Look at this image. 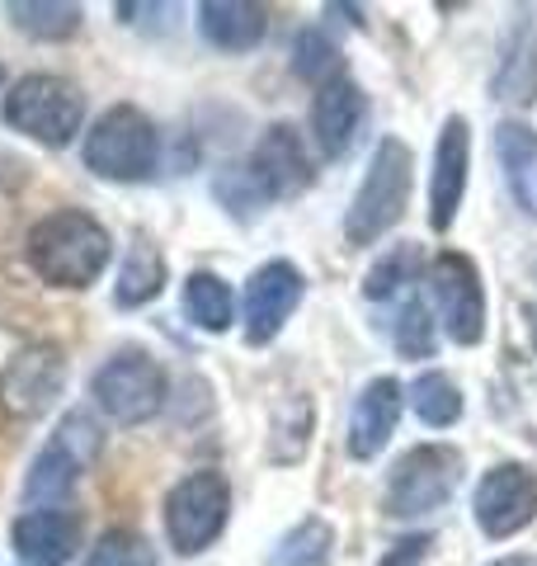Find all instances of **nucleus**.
<instances>
[{
  "instance_id": "nucleus-1",
  "label": "nucleus",
  "mask_w": 537,
  "mask_h": 566,
  "mask_svg": "<svg viewBox=\"0 0 537 566\" xmlns=\"http://www.w3.org/2000/svg\"><path fill=\"white\" fill-rule=\"evenodd\" d=\"M307 185H312V156L302 147L297 128L293 123H274V128H264L255 151L241 166H227L212 180V193H218V203L231 218H260L268 203L293 199Z\"/></svg>"
},
{
  "instance_id": "nucleus-2",
  "label": "nucleus",
  "mask_w": 537,
  "mask_h": 566,
  "mask_svg": "<svg viewBox=\"0 0 537 566\" xmlns=\"http://www.w3.org/2000/svg\"><path fill=\"white\" fill-rule=\"evenodd\" d=\"M24 255L43 283L76 293V289H90V283L109 270L114 237L104 232V222L90 218V212L57 208V212H48V218L33 222Z\"/></svg>"
},
{
  "instance_id": "nucleus-3",
  "label": "nucleus",
  "mask_w": 537,
  "mask_h": 566,
  "mask_svg": "<svg viewBox=\"0 0 537 566\" xmlns=\"http://www.w3.org/2000/svg\"><path fill=\"white\" fill-rule=\"evenodd\" d=\"M81 161L109 185H141L160 166V133L137 104H109L85 133Z\"/></svg>"
},
{
  "instance_id": "nucleus-4",
  "label": "nucleus",
  "mask_w": 537,
  "mask_h": 566,
  "mask_svg": "<svg viewBox=\"0 0 537 566\" xmlns=\"http://www.w3.org/2000/svg\"><path fill=\"white\" fill-rule=\"evenodd\" d=\"M410 147L401 137H382L372 161L358 180L349 212H345V241L349 245H378L391 227L406 218V203H410Z\"/></svg>"
},
{
  "instance_id": "nucleus-5",
  "label": "nucleus",
  "mask_w": 537,
  "mask_h": 566,
  "mask_svg": "<svg viewBox=\"0 0 537 566\" xmlns=\"http://www.w3.org/2000/svg\"><path fill=\"white\" fill-rule=\"evenodd\" d=\"M6 123L20 137L39 142V147H71L85 128V95L76 81L52 76V71H29L10 85L6 95Z\"/></svg>"
},
{
  "instance_id": "nucleus-6",
  "label": "nucleus",
  "mask_w": 537,
  "mask_h": 566,
  "mask_svg": "<svg viewBox=\"0 0 537 566\" xmlns=\"http://www.w3.org/2000/svg\"><path fill=\"white\" fill-rule=\"evenodd\" d=\"M90 397H95V406L114 424H147L160 416V406H166L170 378L156 354H147L141 345H128V349H114L109 359L95 368Z\"/></svg>"
},
{
  "instance_id": "nucleus-7",
  "label": "nucleus",
  "mask_w": 537,
  "mask_h": 566,
  "mask_svg": "<svg viewBox=\"0 0 537 566\" xmlns=\"http://www.w3.org/2000/svg\"><path fill=\"white\" fill-rule=\"evenodd\" d=\"M104 449V434H99V420L90 411H66L57 420V430L43 444V453L33 458V468L24 476V505L29 510H43V505H62L76 482L90 472V463L99 458Z\"/></svg>"
},
{
  "instance_id": "nucleus-8",
  "label": "nucleus",
  "mask_w": 537,
  "mask_h": 566,
  "mask_svg": "<svg viewBox=\"0 0 537 566\" xmlns=\"http://www.w3.org/2000/svg\"><path fill=\"white\" fill-rule=\"evenodd\" d=\"M160 520H166V538H170V547L179 557L208 553V547L222 538L227 520H231V482L218 468L185 472L166 491Z\"/></svg>"
},
{
  "instance_id": "nucleus-9",
  "label": "nucleus",
  "mask_w": 537,
  "mask_h": 566,
  "mask_svg": "<svg viewBox=\"0 0 537 566\" xmlns=\"http://www.w3.org/2000/svg\"><path fill=\"white\" fill-rule=\"evenodd\" d=\"M462 486V453L453 444H415L387 472L382 510L391 520H424L443 510Z\"/></svg>"
},
{
  "instance_id": "nucleus-10",
  "label": "nucleus",
  "mask_w": 537,
  "mask_h": 566,
  "mask_svg": "<svg viewBox=\"0 0 537 566\" xmlns=\"http://www.w3.org/2000/svg\"><path fill=\"white\" fill-rule=\"evenodd\" d=\"M429 303H434L443 335L462 349L486 340V289H481V270L462 251H443L429 264Z\"/></svg>"
},
{
  "instance_id": "nucleus-11",
  "label": "nucleus",
  "mask_w": 537,
  "mask_h": 566,
  "mask_svg": "<svg viewBox=\"0 0 537 566\" xmlns=\"http://www.w3.org/2000/svg\"><path fill=\"white\" fill-rule=\"evenodd\" d=\"M476 528L495 543H505L537 520V472L524 463H495L481 472L476 495H472Z\"/></svg>"
},
{
  "instance_id": "nucleus-12",
  "label": "nucleus",
  "mask_w": 537,
  "mask_h": 566,
  "mask_svg": "<svg viewBox=\"0 0 537 566\" xmlns=\"http://www.w3.org/2000/svg\"><path fill=\"white\" fill-rule=\"evenodd\" d=\"M66 387V354L48 340H33L10 354V364L0 368V406L20 420H33L52 411V401Z\"/></svg>"
},
{
  "instance_id": "nucleus-13",
  "label": "nucleus",
  "mask_w": 537,
  "mask_h": 566,
  "mask_svg": "<svg viewBox=\"0 0 537 566\" xmlns=\"http://www.w3.org/2000/svg\"><path fill=\"white\" fill-rule=\"evenodd\" d=\"M307 279L293 260H268L255 274L245 279V297H241V326L250 345H268L278 340V331L293 322V312L302 307Z\"/></svg>"
},
{
  "instance_id": "nucleus-14",
  "label": "nucleus",
  "mask_w": 537,
  "mask_h": 566,
  "mask_svg": "<svg viewBox=\"0 0 537 566\" xmlns=\"http://www.w3.org/2000/svg\"><path fill=\"white\" fill-rule=\"evenodd\" d=\"M467 170H472V128L462 114H453L439 128L434 170H429V227L434 232H448L457 222L462 193H467Z\"/></svg>"
},
{
  "instance_id": "nucleus-15",
  "label": "nucleus",
  "mask_w": 537,
  "mask_h": 566,
  "mask_svg": "<svg viewBox=\"0 0 537 566\" xmlns=\"http://www.w3.org/2000/svg\"><path fill=\"white\" fill-rule=\"evenodd\" d=\"M364 123H368V95L358 91V81L335 76L316 91V99H312V142L320 147V156H330V161L349 156L358 133H364Z\"/></svg>"
},
{
  "instance_id": "nucleus-16",
  "label": "nucleus",
  "mask_w": 537,
  "mask_h": 566,
  "mask_svg": "<svg viewBox=\"0 0 537 566\" xmlns=\"http://www.w3.org/2000/svg\"><path fill=\"white\" fill-rule=\"evenodd\" d=\"M401 411H406V387L397 378H372L364 392L354 397V411H349V458L358 463H372L397 434L401 424Z\"/></svg>"
},
{
  "instance_id": "nucleus-17",
  "label": "nucleus",
  "mask_w": 537,
  "mask_h": 566,
  "mask_svg": "<svg viewBox=\"0 0 537 566\" xmlns=\"http://www.w3.org/2000/svg\"><path fill=\"white\" fill-rule=\"evenodd\" d=\"M10 543L29 566H66L81 547V520L62 505L24 510V515L10 524Z\"/></svg>"
},
{
  "instance_id": "nucleus-18",
  "label": "nucleus",
  "mask_w": 537,
  "mask_h": 566,
  "mask_svg": "<svg viewBox=\"0 0 537 566\" xmlns=\"http://www.w3.org/2000/svg\"><path fill=\"white\" fill-rule=\"evenodd\" d=\"M495 161H499V175H505L518 212L537 222V128L505 118L495 128Z\"/></svg>"
},
{
  "instance_id": "nucleus-19",
  "label": "nucleus",
  "mask_w": 537,
  "mask_h": 566,
  "mask_svg": "<svg viewBox=\"0 0 537 566\" xmlns=\"http://www.w3.org/2000/svg\"><path fill=\"white\" fill-rule=\"evenodd\" d=\"M199 33L218 52H250L264 43L268 10L255 0H203L199 6Z\"/></svg>"
},
{
  "instance_id": "nucleus-20",
  "label": "nucleus",
  "mask_w": 537,
  "mask_h": 566,
  "mask_svg": "<svg viewBox=\"0 0 537 566\" xmlns=\"http://www.w3.org/2000/svg\"><path fill=\"white\" fill-rule=\"evenodd\" d=\"M495 99H509V104H533L537 99V14L533 10H524L509 24V39H505V48H499Z\"/></svg>"
},
{
  "instance_id": "nucleus-21",
  "label": "nucleus",
  "mask_w": 537,
  "mask_h": 566,
  "mask_svg": "<svg viewBox=\"0 0 537 566\" xmlns=\"http://www.w3.org/2000/svg\"><path fill=\"white\" fill-rule=\"evenodd\" d=\"M160 289H166V255H160L147 237H137V241L128 245V260H123V270H118L114 303H118L123 312L147 307L151 297H160Z\"/></svg>"
},
{
  "instance_id": "nucleus-22",
  "label": "nucleus",
  "mask_w": 537,
  "mask_h": 566,
  "mask_svg": "<svg viewBox=\"0 0 537 566\" xmlns=\"http://www.w3.org/2000/svg\"><path fill=\"white\" fill-rule=\"evenodd\" d=\"M185 316L208 335L231 331V322H236V293H231V283L212 270H193L185 279Z\"/></svg>"
},
{
  "instance_id": "nucleus-23",
  "label": "nucleus",
  "mask_w": 537,
  "mask_h": 566,
  "mask_svg": "<svg viewBox=\"0 0 537 566\" xmlns=\"http://www.w3.org/2000/svg\"><path fill=\"white\" fill-rule=\"evenodd\" d=\"M10 24L29 33V39L39 43H66L71 33H81V6H71V0H14L6 6Z\"/></svg>"
},
{
  "instance_id": "nucleus-24",
  "label": "nucleus",
  "mask_w": 537,
  "mask_h": 566,
  "mask_svg": "<svg viewBox=\"0 0 537 566\" xmlns=\"http://www.w3.org/2000/svg\"><path fill=\"white\" fill-rule=\"evenodd\" d=\"M330 553H335V528L320 515H307L274 543V553L264 557V566H326Z\"/></svg>"
},
{
  "instance_id": "nucleus-25",
  "label": "nucleus",
  "mask_w": 537,
  "mask_h": 566,
  "mask_svg": "<svg viewBox=\"0 0 537 566\" xmlns=\"http://www.w3.org/2000/svg\"><path fill=\"white\" fill-rule=\"evenodd\" d=\"M406 406L415 411L429 430H448V424H457L462 420V392H457V382L448 378V374H420L415 382L406 387Z\"/></svg>"
},
{
  "instance_id": "nucleus-26",
  "label": "nucleus",
  "mask_w": 537,
  "mask_h": 566,
  "mask_svg": "<svg viewBox=\"0 0 537 566\" xmlns=\"http://www.w3.org/2000/svg\"><path fill=\"white\" fill-rule=\"evenodd\" d=\"M415 274H420V251H415V241L391 245V251L368 270L364 297H368V303H387V297H397L406 283H415Z\"/></svg>"
},
{
  "instance_id": "nucleus-27",
  "label": "nucleus",
  "mask_w": 537,
  "mask_h": 566,
  "mask_svg": "<svg viewBox=\"0 0 537 566\" xmlns=\"http://www.w3.org/2000/svg\"><path fill=\"white\" fill-rule=\"evenodd\" d=\"M85 566H160L156 547L147 543V534H137V528H104V534L90 543V557Z\"/></svg>"
},
{
  "instance_id": "nucleus-28",
  "label": "nucleus",
  "mask_w": 537,
  "mask_h": 566,
  "mask_svg": "<svg viewBox=\"0 0 537 566\" xmlns=\"http://www.w3.org/2000/svg\"><path fill=\"white\" fill-rule=\"evenodd\" d=\"M293 71L320 91L326 81L339 76V43L330 39V33H320V29H302L297 43H293Z\"/></svg>"
},
{
  "instance_id": "nucleus-29",
  "label": "nucleus",
  "mask_w": 537,
  "mask_h": 566,
  "mask_svg": "<svg viewBox=\"0 0 537 566\" xmlns=\"http://www.w3.org/2000/svg\"><path fill=\"white\" fill-rule=\"evenodd\" d=\"M391 340H397V349L406 359H429V354H434L439 326L429 322V307L420 297H406V307L397 312V322H391Z\"/></svg>"
},
{
  "instance_id": "nucleus-30",
  "label": "nucleus",
  "mask_w": 537,
  "mask_h": 566,
  "mask_svg": "<svg viewBox=\"0 0 537 566\" xmlns=\"http://www.w3.org/2000/svg\"><path fill=\"white\" fill-rule=\"evenodd\" d=\"M429 547H434V538L429 534H415V538H401L391 553L382 557V566H420L429 557Z\"/></svg>"
},
{
  "instance_id": "nucleus-31",
  "label": "nucleus",
  "mask_w": 537,
  "mask_h": 566,
  "mask_svg": "<svg viewBox=\"0 0 537 566\" xmlns=\"http://www.w3.org/2000/svg\"><path fill=\"white\" fill-rule=\"evenodd\" d=\"M20 185H24V161H14V156L0 151V193L20 189Z\"/></svg>"
},
{
  "instance_id": "nucleus-32",
  "label": "nucleus",
  "mask_w": 537,
  "mask_h": 566,
  "mask_svg": "<svg viewBox=\"0 0 537 566\" xmlns=\"http://www.w3.org/2000/svg\"><path fill=\"white\" fill-rule=\"evenodd\" d=\"M491 566H537V557H533V553H518V557H499V562H491Z\"/></svg>"
},
{
  "instance_id": "nucleus-33",
  "label": "nucleus",
  "mask_w": 537,
  "mask_h": 566,
  "mask_svg": "<svg viewBox=\"0 0 537 566\" xmlns=\"http://www.w3.org/2000/svg\"><path fill=\"white\" fill-rule=\"evenodd\" d=\"M528 335H533V345H537V303H528Z\"/></svg>"
},
{
  "instance_id": "nucleus-34",
  "label": "nucleus",
  "mask_w": 537,
  "mask_h": 566,
  "mask_svg": "<svg viewBox=\"0 0 537 566\" xmlns=\"http://www.w3.org/2000/svg\"><path fill=\"white\" fill-rule=\"evenodd\" d=\"M533 279H537V264H533Z\"/></svg>"
},
{
  "instance_id": "nucleus-35",
  "label": "nucleus",
  "mask_w": 537,
  "mask_h": 566,
  "mask_svg": "<svg viewBox=\"0 0 537 566\" xmlns=\"http://www.w3.org/2000/svg\"><path fill=\"white\" fill-rule=\"evenodd\" d=\"M0 81H6V71H0Z\"/></svg>"
}]
</instances>
